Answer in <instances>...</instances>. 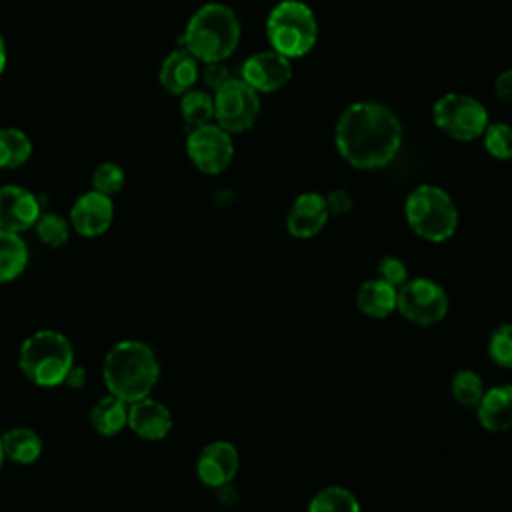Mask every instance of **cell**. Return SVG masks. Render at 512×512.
Instances as JSON below:
<instances>
[{
	"mask_svg": "<svg viewBox=\"0 0 512 512\" xmlns=\"http://www.w3.org/2000/svg\"><path fill=\"white\" fill-rule=\"evenodd\" d=\"M338 154L354 168L374 170L390 164L402 146V124L382 102H354L334 126Z\"/></svg>",
	"mask_w": 512,
	"mask_h": 512,
	"instance_id": "cell-1",
	"label": "cell"
},
{
	"mask_svg": "<svg viewBox=\"0 0 512 512\" xmlns=\"http://www.w3.org/2000/svg\"><path fill=\"white\" fill-rule=\"evenodd\" d=\"M102 376L110 394L132 404L150 396L160 380V362L148 344L122 340L108 350Z\"/></svg>",
	"mask_w": 512,
	"mask_h": 512,
	"instance_id": "cell-2",
	"label": "cell"
},
{
	"mask_svg": "<svg viewBox=\"0 0 512 512\" xmlns=\"http://www.w3.org/2000/svg\"><path fill=\"white\" fill-rule=\"evenodd\" d=\"M240 32V20L230 6L208 2L190 16L182 42L198 62H224L238 48Z\"/></svg>",
	"mask_w": 512,
	"mask_h": 512,
	"instance_id": "cell-3",
	"label": "cell"
},
{
	"mask_svg": "<svg viewBox=\"0 0 512 512\" xmlns=\"http://www.w3.org/2000/svg\"><path fill=\"white\" fill-rule=\"evenodd\" d=\"M18 366L22 374L36 386H60L74 366L72 344L56 330H38L22 342Z\"/></svg>",
	"mask_w": 512,
	"mask_h": 512,
	"instance_id": "cell-4",
	"label": "cell"
},
{
	"mask_svg": "<svg viewBox=\"0 0 512 512\" xmlns=\"http://www.w3.org/2000/svg\"><path fill=\"white\" fill-rule=\"evenodd\" d=\"M404 216L416 236L434 244L446 242L458 228V208L452 196L434 184H420L406 196Z\"/></svg>",
	"mask_w": 512,
	"mask_h": 512,
	"instance_id": "cell-5",
	"label": "cell"
},
{
	"mask_svg": "<svg viewBox=\"0 0 512 512\" xmlns=\"http://www.w3.org/2000/svg\"><path fill=\"white\" fill-rule=\"evenodd\" d=\"M270 48L286 58H302L316 46L318 22L314 10L302 0L278 2L266 18Z\"/></svg>",
	"mask_w": 512,
	"mask_h": 512,
	"instance_id": "cell-6",
	"label": "cell"
},
{
	"mask_svg": "<svg viewBox=\"0 0 512 512\" xmlns=\"http://www.w3.org/2000/svg\"><path fill=\"white\" fill-rule=\"evenodd\" d=\"M432 120L440 132L460 142L480 138L490 122L484 104L460 92L442 94L432 106Z\"/></svg>",
	"mask_w": 512,
	"mask_h": 512,
	"instance_id": "cell-7",
	"label": "cell"
},
{
	"mask_svg": "<svg viewBox=\"0 0 512 512\" xmlns=\"http://www.w3.org/2000/svg\"><path fill=\"white\" fill-rule=\"evenodd\" d=\"M448 294L444 286H440L436 280L418 276L408 278L398 288V300L396 310L406 318L408 322L416 326H434L448 314Z\"/></svg>",
	"mask_w": 512,
	"mask_h": 512,
	"instance_id": "cell-8",
	"label": "cell"
},
{
	"mask_svg": "<svg viewBox=\"0 0 512 512\" xmlns=\"http://www.w3.org/2000/svg\"><path fill=\"white\" fill-rule=\"evenodd\" d=\"M260 112V96L242 78L226 80L214 92V118L228 134L250 130Z\"/></svg>",
	"mask_w": 512,
	"mask_h": 512,
	"instance_id": "cell-9",
	"label": "cell"
},
{
	"mask_svg": "<svg viewBox=\"0 0 512 512\" xmlns=\"http://www.w3.org/2000/svg\"><path fill=\"white\" fill-rule=\"evenodd\" d=\"M186 154L190 162L204 174L224 172L234 158L232 134L218 124H204L192 128L186 138Z\"/></svg>",
	"mask_w": 512,
	"mask_h": 512,
	"instance_id": "cell-10",
	"label": "cell"
},
{
	"mask_svg": "<svg viewBox=\"0 0 512 512\" xmlns=\"http://www.w3.org/2000/svg\"><path fill=\"white\" fill-rule=\"evenodd\" d=\"M240 78L256 92H276L292 78V64L272 48L262 50L244 60Z\"/></svg>",
	"mask_w": 512,
	"mask_h": 512,
	"instance_id": "cell-11",
	"label": "cell"
},
{
	"mask_svg": "<svg viewBox=\"0 0 512 512\" xmlns=\"http://www.w3.org/2000/svg\"><path fill=\"white\" fill-rule=\"evenodd\" d=\"M240 468V456L232 442L214 440L206 444L196 458V476L208 488L230 484Z\"/></svg>",
	"mask_w": 512,
	"mask_h": 512,
	"instance_id": "cell-12",
	"label": "cell"
},
{
	"mask_svg": "<svg viewBox=\"0 0 512 512\" xmlns=\"http://www.w3.org/2000/svg\"><path fill=\"white\" fill-rule=\"evenodd\" d=\"M40 202L34 192L18 184L0 186V228L8 232H26L34 228L40 216Z\"/></svg>",
	"mask_w": 512,
	"mask_h": 512,
	"instance_id": "cell-13",
	"label": "cell"
},
{
	"mask_svg": "<svg viewBox=\"0 0 512 512\" xmlns=\"http://www.w3.org/2000/svg\"><path fill=\"white\" fill-rule=\"evenodd\" d=\"M114 220L112 198L96 190L78 196L70 208L72 228L86 238H96L104 234Z\"/></svg>",
	"mask_w": 512,
	"mask_h": 512,
	"instance_id": "cell-14",
	"label": "cell"
},
{
	"mask_svg": "<svg viewBox=\"0 0 512 512\" xmlns=\"http://www.w3.org/2000/svg\"><path fill=\"white\" fill-rule=\"evenodd\" d=\"M328 208L324 194L320 192H302L294 198L286 214V230L290 236L308 240L322 232L328 222Z\"/></svg>",
	"mask_w": 512,
	"mask_h": 512,
	"instance_id": "cell-15",
	"label": "cell"
},
{
	"mask_svg": "<svg viewBox=\"0 0 512 512\" xmlns=\"http://www.w3.org/2000/svg\"><path fill=\"white\" fill-rule=\"evenodd\" d=\"M128 426L144 440H164L172 430V414L162 402L146 396L128 404Z\"/></svg>",
	"mask_w": 512,
	"mask_h": 512,
	"instance_id": "cell-16",
	"label": "cell"
},
{
	"mask_svg": "<svg viewBox=\"0 0 512 512\" xmlns=\"http://www.w3.org/2000/svg\"><path fill=\"white\" fill-rule=\"evenodd\" d=\"M476 418L488 432L512 430V384L486 388L476 404Z\"/></svg>",
	"mask_w": 512,
	"mask_h": 512,
	"instance_id": "cell-17",
	"label": "cell"
},
{
	"mask_svg": "<svg viewBox=\"0 0 512 512\" xmlns=\"http://www.w3.org/2000/svg\"><path fill=\"white\" fill-rule=\"evenodd\" d=\"M198 74V60L186 48H176L162 60L158 82L168 94L182 96L194 86Z\"/></svg>",
	"mask_w": 512,
	"mask_h": 512,
	"instance_id": "cell-18",
	"label": "cell"
},
{
	"mask_svg": "<svg viewBox=\"0 0 512 512\" xmlns=\"http://www.w3.org/2000/svg\"><path fill=\"white\" fill-rule=\"evenodd\" d=\"M398 288L384 282L382 278H370L360 284L356 292V306L358 310L374 320L388 318L396 310Z\"/></svg>",
	"mask_w": 512,
	"mask_h": 512,
	"instance_id": "cell-19",
	"label": "cell"
},
{
	"mask_svg": "<svg viewBox=\"0 0 512 512\" xmlns=\"http://www.w3.org/2000/svg\"><path fill=\"white\" fill-rule=\"evenodd\" d=\"M90 424L102 436H114L128 426V402L114 394L100 398L90 410Z\"/></svg>",
	"mask_w": 512,
	"mask_h": 512,
	"instance_id": "cell-20",
	"label": "cell"
},
{
	"mask_svg": "<svg viewBox=\"0 0 512 512\" xmlns=\"http://www.w3.org/2000/svg\"><path fill=\"white\" fill-rule=\"evenodd\" d=\"M0 438L4 456L16 464H32L42 454V440L32 428L16 426L6 430Z\"/></svg>",
	"mask_w": 512,
	"mask_h": 512,
	"instance_id": "cell-21",
	"label": "cell"
},
{
	"mask_svg": "<svg viewBox=\"0 0 512 512\" xmlns=\"http://www.w3.org/2000/svg\"><path fill=\"white\" fill-rule=\"evenodd\" d=\"M28 264L26 242L16 232L0 228V284L16 280Z\"/></svg>",
	"mask_w": 512,
	"mask_h": 512,
	"instance_id": "cell-22",
	"label": "cell"
},
{
	"mask_svg": "<svg viewBox=\"0 0 512 512\" xmlns=\"http://www.w3.org/2000/svg\"><path fill=\"white\" fill-rule=\"evenodd\" d=\"M32 156L30 138L18 128H0V170H14Z\"/></svg>",
	"mask_w": 512,
	"mask_h": 512,
	"instance_id": "cell-23",
	"label": "cell"
},
{
	"mask_svg": "<svg viewBox=\"0 0 512 512\" xmlns=\"http://www.w3.org/2000/svg\"><path fill=\"white\" fill-rule=\"evenodd\" d=\"M306 512H362V508L354 492L332 484L324 486L310 498Z\"/></svg>",
	"mask_w": 512,
	"mask_h": 512,
	"instance_id": "cell-24",
	"label": "cell"
},
{
	"mask_svg": "<svg viewBox=\"0 0 512 512\" xmlns=\"http://www.w3.org/2000/svg\"><path fill=\"white\" fill-rule=\"evenodd\" d=\"M180 114L184 122L192 128L210 124L214 118V96H210L204 90H188L182 94L180 100Z\"/></svg>",
	"mask_w": 512,
	"mask_h": 512,
	"instance_id": "cell-25",
	"label": "cell"
},
{
	"mask_svg": "<svg viewBox=\"0 0 512 512\" xmlns=\"http://www.w3.org/2000/svg\"><path fill=\"white\" fill-rule=\"evenodd\" d=\"M484 390L486 388H484V382H482L480 374L470 370V368H460L450 378L452 398L464 408H476Z\"/></svg>",
	"mask_w": 512,
	"mask_h": 512,
	"instance_id": "cell-26",
	"label": "cell"
},
{
	"mask_svg": "<svg viewBox=\"0 0 512 512\" xmlns=\"http://www.w3.org/2000/svg\"><path fill=\"white\" fill-rule=\"evenodd\" d=\"M34 230L38 238L50 248H60L62 244L68 242V236H70L68 222L56 212H40L34 224Z\"/></svg>",
	"mask_w": 512,
	"mask_h": 512,
	"instance_id": "cell-27",
	"label": "cell"
},
{
	"mask_svg": "<svg viewBox=\"0 0 512 512\" xmlns=\"http://www.w3.org/2000/svg\"><path fill=\"white\" fill-rule=\"evenodd\" d=\"M486 152L496 160L512 158V128L504 122H488L482 132Z\"/></svg>",
	"mask_w": 512,
	"mask_h": 512,
	"instance_id": "cell-28",
	"label": "cell"
},
{
	"mask_svg": "<svg viewBox=\"0 0 512 512\" xmlns=\"http://www.w3.org/2000/svg\"><path fill=\"white\" fill-rule=\"evenodd\" d=\"M490 360L506 370H512V322L496 326L488 338Z\"/></svg>",
	"mask_w": 512,
	"mask_h": 512,
	"instance_id": "cell-29",
	"label": "cell"
},
{
	"mask_svg": "<svg viewBox=\"0 0 512 512\" xmlns=\"http://www.w3.org/2000/svg\"><path fill=\"white\" fill-rule=\"evenodd\" d=\"M124 186V170L114 162H102L92 172V190L112 196Z\"/></svg>",
	"mask_w": 512,
	"mask_h": 512,
	"instance_id": "cell-30",
	"label": "cell"
},
{
	"mask_svg": "<svg viewBox=\"0 0 512 512\" xmlns=\"http://www.w3.org/2000/svg\"><path fill=\"white\" fill-rule=\"evenodd\" d=\"M378 278L392 284L394 288H400L408 280V268L402 258L398 256H384L378 262Z\"/></svg>",
	"mask_w": 512,
	"mask_h": 512,
	"instance_id": "cell-31",
	"label": "cell"
},
{
	"mask_svg": "<svg viewBox=\"0 0 512 512\" xmlns=\"http://www.w3.org/2000/svg\"><path fill=\"white\" fill-rule=\"evenodd\" d=\"M324 200H326V208H328L330 216H342V214L350 212V208H352V196L342 188L330 190L328 194H324Z\"/></svg>",
	"mask_w": 512,
	"mask_h": 512,
	"instance_id": "cell-32",
	"label": "cell"
},
{
	"mask_svg": "<svg viewBox=\"0 0 512 512\" xmlns=\"http://www.w3.org/2000/svg\"><path fill=\"white\" fill-rule=\"evenodd\" d=\"M202 78H204L206 86L216 92V90H218L226 80H230L232 76H230L228 68L222 66V62H212V64H206V68H204V72H202Z\"/></svg>",
	"mask_w": 512,
	"mask_h": 512,
	"instance_id": "cell-33",
	"label": "cell"
},
{
	"mask_svg": "<svg viewBox=\"0 0 512 512\" xmlns=\"http://www.w3.org/2000/svg\"><path fill=\"white\" fill-rule=\"evenodd\" d=\"M494 92L502 102L512 104V68L500 72L494 80Z\"/></svg>",
	"mask_w": 512,
	"mask_h": 512,
	"instance_id": "cell-34",
	"label": "cell"
},
{
	"mask_svg": "<svg viewBox=\"0 0 512 512\" xmlns=\"http://www.w3.org/2000/svg\"><path fill=\"white\" fill-rule=\"evenodd\" d=\"M64 384L70 386V388H82L86 384V368L72 366L68 376H66V380H64Z\"/></svg>",
	"mask_w": 512,
	"mask_h": 512,
	"instance_id": "cell-35",
	"label": "cell"
},
{
	"mask_svg": "<svg viewBox=\"0 0 512 512\" xmlns=\"http://www.w3.org/2000/svg\"><path fill=\"white\" fill-rule=\"evenodd\" d=\"M6 60H8V56H6V44H4V38H2V34H0V74H2L4 68H6Z\"/></svg>",
	"mask_w": 512,
	"mask_h": 512,
	"instance_id": "cell-36",
	"label": "cell"
},
{
	"mask_svg": "<svg viewBox=\"0 0 512 512\" xmlns=\"http://www.w3.org/2000/svg\"><path fill=\"white\" fill-rule=\"evenodd\" d=\"M4 448H2V438H0V468H2V464H4Z\"/></svg>",
	"mask_w": 512,
	"mask_h": 512,
	"instance_id": "cell-37",
	"label": "cell"
}]
</instances>
